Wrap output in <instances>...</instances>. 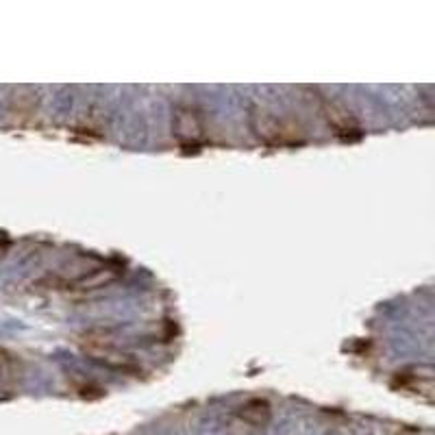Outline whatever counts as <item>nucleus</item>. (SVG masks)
Listing matches in <instances>:
<instances>
[{"label":"nucleus","mask_w":435,"mask_h":435,"mask_svg":"<svg viewBox=\"0 0 435 435\" xmlns=\"http://www.w3.org/2000/svg\"><path fill=\"white\" fill-rule=\"evenodd\" d=\"M240 416L253 427H264L270 420V405L266 400H250L242 407Z\"/></svg>","instance_id":"nucleus-1"}]
</instances>
